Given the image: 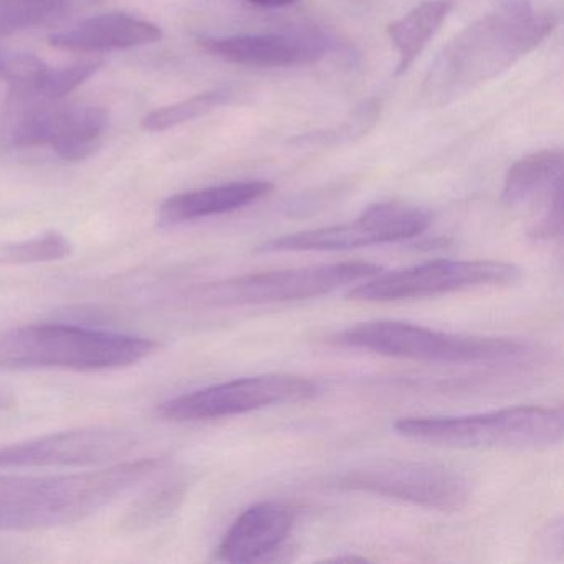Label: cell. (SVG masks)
Listing matches in <instances>:
<instances>
[{"label":"cell","instance_id":"6da1fadb","mask_svg":"<svg viewBox=\"0 0 564 564\" xmlns=\"http://www.w3.org/2000/svg\"><path fill=\"white\" fill-rule=\"evenodd\" d=\"M556 18L510 0L460 32L442 51L422 85L429 107H444L494 80L553 32Z\"/></svg>","mask_w":564,"mask_h":564},{"label":"cell","instance_id":"7a4b0ae2","mask_svg":"<svg viewBox=\"0 0 564 564\" xmlns=\"http://www.w3.org/2000/svg\"><path fill=\"white\" fill-rule=\"evenodd\" d=\"M160 465L158 458H140L84 474L0 475V531L77 523L147 480Z\"/></svg>","mask_w":564,"mask_h":564},{"label":"cell","instance_id":"3957f363","mask_svg":"<svg viewBox=\"0 0 564 564\" xmlns=\"http://www.w3.org/2000/svg\"><path fill=\"white\" fill-rule=\"evenodd\" d=\"M160 348L154 339L75 325H28L0 332V371H105L138 365Z\"/></svg>","mask_w":564,"mask_h":564},{"label":"cell","instance_id":"277c9868","mask_svg":"<svg viewBox=\"0 0 564 564\" xmlns=\"http://www.w3.org/2000/svg\"><path fill=\"white\" fill-rule=\"evenodd\" d=\"M402 437L424 444L475 451H534L561 444L563 408L517 405L470 415H417L394 424Z\"/></svg>","mask_w":564,"mask_h":564},{"label":"cell","instance_id":"5b68a950","mask_svg":"<svg viewBox=\"0 0 564 564\" xmlns=\"http://www.w3.org/2000/svg\"><path fill=\"white\" fill-rule=\"evenodd\" d=\"M329 343L434 365H491L530 355V345L520 339L457 335L398 319L358 323L333 335Z\"/></svg>","mask_w":564,"mask_h":564},{"label":"cell","instance_id":"8992f818","mask_svg":"<svg viewBox=\"0 0 564 564\" xmlns=\"http://www.w3.org/2000/svg\"><path fill=\"white\" fill-rule=\"evenodd\" d=\"M376 263L338 262L276 272L250 273L220 280L197 290L196 299L213 306L265 305L299 302L335 292L381 273Z\"/></svg>","mask_w":564,"mask_h":564},{"label":"cell","instance_id":"52a82bcc","mask_svg":"<svg viewBox=\"0 0 564 564\" xmlns=\"http://www.w3.org/2000/svg\"><path fill=\"white\" fill-rule=\"evenodd\" d=\"M520 267L498 260H432L395 272L378 273L349 290L358 302H395L462 292L478 286H503L520 282Z\"/></svg>","mask_w":564,"mask_h":564},{"label":"cell","instance_id":"ba28073f","mask_svg":"<svg viewBox=\"0 0 564 564\" xmlns=\"http://www.w3.org/2000/svg\"><path fill=\"white\" fill-rule=\"evenodd\" d=\"M343 490L408 501L427 510L454 513L470 501V484L445 465L415 460H381L346 471L338 480Z\"/></svg>","mask_w":564,"mask_h":564},{"label":"cell","instance_id":"9c48e42d","mask_svg":"<svg viewBox=\"0 0 564 564\" xmlns=\"http://www.w3.org/2000/svg\"><path fill=\"white\" fill-rule=\"evenodd\" d=\"M318 386L296 375H260L207 386L163 402L158 414L166 421L193 422L232 417L272 405L308 401Z\"/></svg>","mask_w":564,"mask_h":564},{"label":"cell","instance_id":"30bf717a","mask_svg":"<svg viewBox=\"0 0 564 564\" xmlns=\"http://www.w3.org/2000/svg\"><path fill=\"white\" fill-rule=\"evenodd\" d=\"M431 223V214L421 207L386 200L372 204L351 223L276 237L259 246L257 252H338L402 242L421 236Z\"/></svg>","mask_w":564,"mask_h":564},{"label":"cell","instance_id":"8fae6325","mask_svg":"<svg viewBox=\"0 0 564 564\" xmlns=\"http://www.w3.org/2000/svg\"><path fill=\"white\" fill-rule=\"evenodd\" d=\"M137 445L131 432L84 427L0 447V470L9 468L97 467L127 457Z\"/></svg>","mask_w":564,"mask_h":564},{"label":"cell","instance_id":"7c38bea8","mask_svg":"<svg viewBox=\"0 0 564 564\" xmlns=\"http://www.w3.org/2000/svg\"><path fill=\"white\" fill-rule=\"evenodd\" d=\"M108 118L105 108L94 105L29 101L12 127L11 143L18 148L51 147L62 160L84 161L100 147Z\"/></svg>","mask_w":564,"mask_h":564},{"label":"cell","instance_id":"4fadbf2b","mask_svg":"<svg viewBox=\"0 0 564 564\" xmlns=\"http://www.w3.org/2000/svg\"><path fill=\"white\" fill-rule=\"evenodd\" d=\"M200 51L247 67H293L322 61L332 42L313 32L197 39Z\"/></svg>","mask_w":564,"mask_h":564},{"label":"cell","instance_id":"5bb4252c","mask_svg":"<svg viewBox=\"0 0 564 564\" xmlns=\"http://www.w3.org/2000/svg\"><path fill=\"white\" fill-rule=\"evenodd\" d=\"M296 511L289 505H253L237 517L216 550L226 563H256L275 553L295 527Z\"/></svg>","mask_w":564,"mask_h":564},{"label":"cell","instance_id":"9a60e30c","mask_svg":"<svg viewBox=\"0 0 564 564\" xmlns=\"http://www.w3.org/2000/svg\"><path fill=\"white\" fill-rule=\"evenodd\" d=\"M161 37L163 32L156 24L141 21L123 12H110L87 19L70 31L52 35L51 44L62 51L98 54L156 44Z\"/></svg>","mask_w":564,"mask_h":564},{"label":"cell","instance_id":"2e32d148","mask_svg":"<svg viewBox=\"0 0 564 564\" xmlns=\"http://www.w3.org/2000/svg\"><path fill=\"white\" fill-rule=\"evenodd\" d=\"M272 191L273 184L269 181H237L176 194L161 204L160 219L164 224H184L234 213L252 206Z\"/></svg>","mask_w":564,"mask_h":564},{"label":"cell","instance_id":"e0dca14e","mask_svg":"<svg viewBox=\"0 0 564 564\" xmlns=\"http://www.w3.org/2000/svg\"><path fill=\"white\" fill-rule=\"evenodd\" d=\"M451 11L452 0H422L404 18L389 25V39L399 54L395 77L405 74L414 65Z\"/></svg>","mask_w":564,"mask_h":564},{"label":"cell","instance_id":"ac0fdd59","mask_svg":"<svg viewBox=\"0 0 564 564\" xmlns=\"http://www.w3.org/2000/svg\"><path fill=\"white\" fill-rule=\"evenodd\" d=\"M563 151L543 150L528 154L507 171L501 200L508 207H517L531 197L550 194L561 186Z\"/></svg>","mask_w":564,"mask_h":564},{"label":"cell","instance_id":"d6986e66","mask_svg":"<svg viewBox=\"0 0 564 564\" xmlns=\"http://www.w3.org/2000/svg\"><path fill=\"white\" fill-rule=\"evenodd\" d=\"M234 91L230 88H217V90L206 91V94L196 95L187 100L177 101L167 107L158 108L153 113L144 117L143 128L151 133H161V131L171 130L180 127L187 121L196 120L216 108L224 107L232 100Z\"/></svg>","mask_w":564,"mask_h":564},{"label":"cell","instance_id":"ffe728a7","mask_svg":"<svg viewBox=\"0 0 564 564\" xmlns=\"http://www.w3.org/2000/svg\"><path fill=\"white\" fill-rule=\"evenodd\" d=\"M379 117H381V101L378 98H371L362 101L338 127L293 138L290 143L296 147H338V144L352 143L368 137L369 131L378 123Z\"/></svg>","mask_w":564,"mask_h":564},{"label":"cell","instance_id":"44dd1931","mask_svg":"<svg viewBox=\"0 0 564 564\" xmlns=\"http://www.w3.org/2000/svg\"><path fill=\"white\" fill-rule=\"evenodd\" d=\"M101 67H104V61L100 58H87V61L75 62L67 67L55 68V70L51 68L47 77L39 87L31 91H24V94L14 91L15 98L24 101H58L77 90Z\"/></svg>","mask_w":564,"mask_h":564},{"label":"cell","instance_id":"7402d4cb","mask_svg":"<svg viewBox=\"0 0 564 564\" xmlns=\"http://www.w3.org/2000/svg\"><path fill=\"white\" fill-rule=\"evenodd\" d=\"M70 253L72 243L64 236L48 232L22 242L0 243V265L57 262Z\"/></svg>","mask_w":564,"mask_h":564},{"label":"cell","instance_id":"603a6c76","mask_svg":"<svg viewBox=\"0 0 564 564\" xmlns=\"http://www.w3.org/2000/svg\"><path fill=\"white\" fill-rule=\"evenodd\" d=\"M67 4L68 0H0V37L45 24Z\"/></svg>","mask_w":564,"mask_h":564},{"label":"cell","instance_id":"cb8c5ba5","mask_svg":"<svg viewBox=\"0 0 564 564\" xmlns=\"http://www.w3.org/2000/svg\"><path fill=\"white\" fill-rule=\"evenodd\" d=\"M51 67L41 58L22 52L0 54V80L9 82L15 94L34 90L47 77Z\"/></svg>","mask_w":564,"mask_h":564},{"label":"cell","instance_id":"d4e9b609","mask_svg":"<svg viewBox=\"0 0 564 564\" xmlns=\"http://www.w3.org/2000/svg\"><path fill=\"white\" fill-rule=\"evenodd\" d=\"M183 495L184 487L180 481H171V484L164 485L163 488H158L140 505L137 513H134L133 523L137 521V523L147 524L148 521L158 520L164 513H170L176 507L177 501L183 498Z\"/></svg>","mask_w":564,"mask_h":564},{"label":"cell","instance_id":"484cf974","mask_svg":"<svg viewBox=\"0 0 564 564\" xmlns=\"http://www.w3.org/2000/svg\"><path fill=\"white\" fill-rule=\"evenodd\" d=\"M561 234H563V187L551 194L546 209L530 227V237L536 242L557 239Z\"/></svg>","mask_w":564,"mask_h":564},{"label":"cell","instance_id":"4316f807","mask_svg":"<svg viewBox=\"0 0 564 564\" xmlns=\"http://www.w3.org/2000/svg\"><path fill=\"white\" fill-rule=\"evenodd\" d=\"M250 4L260 6V8H286L295 4L296 0H247Z\"/></svg>","mask_w":564,"mask_h":564},{"label":"cell","instance_id":"83f0119b","mask_svg":"<svg viewBox=\"0 0 564 564\" xmlns=\"http://www.w3.org/2000/svg\"><path fill=\"white\" fill-rule=\"evenodd\" d=\"M11 404V399L6 398L4 394H0V409L8 408Z\"/></svg>","mask_w":564,"mask_h":564}]
</instances>
